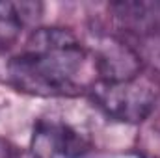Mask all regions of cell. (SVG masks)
I'll list each match as a JSON object with an SVG mask.
<instances>
[{"mask_svg":"<svg viewBox=\"0 0 160 158\" xmlns=\"http://www.w3.org/2000/svg\"><path fill=\"white\" fill-rule=\"evenodd\" d=\"M8 158H22L17 151H9V155H8Z\"/></svg>","mask_w":160,"mask_h":158,"instance_id":"52a82bcc","label":"cell"},{"mask_svg":"<svg viewBox=\"0 0 160 158\" xmlns=\"http://www.w3.org/2000/svg\"><path fill=\"white\" fill-rule=\"evenodd\" d=\"M93 67L99 80H127L143 73L140 52L127 41L106 36L93 52Z\"/></svg>","mask_w":160,"mask_h":158,"instance_id":"277c9868","label":"cell"},{"mask_svg":"<svg viewBox=\"0 0 160 158\" xmlns=\"http://www.w3.org/2000/svg\"><path fill=\"white\" fill-rule=\"evenodd\" d=\"M30 151L32 158H82L89 151V140L65 121L41 117L32 130Z\"/></svg>","mask_w":160,"mask_h":158,"instance_id":"3957f363","label":"cell"},{"mask_svg":"<svg viewBox=\"0 0 160 158\" xmlns=\"http://www.w3.org/2000/svg\"><path fill=\"white\" fill-rule=\"evenodd\" d=\"M41 13L39 2H0V50L15 45L26 26L39 21Z\"/></svg>","mask_w":160,"mask_h":158,"instance_id":"5b68a950","label":"cell"},{"mask_svg":"<svg viewBox=\"0 0 160 158\" xmlns=\"http://www.w3.org/2000/svg\"><path fill=\"white\" fill-rule=\"evenodd\" d=\"M91 102L106 117L138 125L151 116L158 101V86L155 78L142 73L127 80H99L88 86Z\"/></svg>","mask_w":160,"mask_h":158,"instance_id":"7a4b0ae2","label":"cell"},{"mask_svg":"<svg viewBox=\"0 0 160 158\" xmlns=\"http://www.w3.org/2000/svg\"><path fill=\"white\" fill-rule=\"evenodd\" d=\"M138 158H160V130H143L136 141Z\"/></svg>","mask_w":160,"mask_h":158,"instance_id":"8992f818","label":"cell"},{"mask_svg":"<svg viewBox=\"0 0 160 158\" xmlns=\"http://www.w3.org/2000/svg\"><path fill=\"white\" fill-rule=\"evenodd\" d=\"M88 52L67 28H36L22 50L6 63V80L17 91L36 97H78L88 91L80 75Z\"/></svg>","mask_w":160,"mask_h":158,"instance_id":"6da1fadb","label":"cell"}]
</instances>
